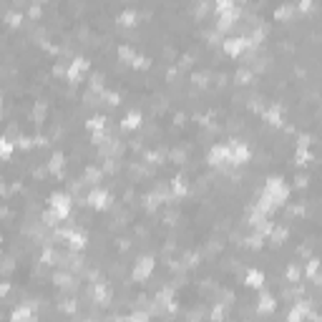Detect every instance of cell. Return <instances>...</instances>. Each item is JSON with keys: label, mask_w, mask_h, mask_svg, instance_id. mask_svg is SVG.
I'll use <instances>...</instances> for the list:
<instances>
[{"label": "cell", "mask_w": 322, "mask_h": 322, "mask_svg": "<svg viewBox=\"0 0 322 322\" xmlns=\"http://www.w3.org/2000/svg\"><path fill=\"white\" fill-rule=\"evenodd\" d=\"M149 66H151V61H149L146 55H139V53H136L134 61H131V68H136V71H146Z\"/></svg>", "instance_id": "d6a6232c"}, {"label": "cell", "mask_w": 322, "mask_h": 322, "mask_svg": "<svg viewBox=\"0 0 322 322\" xmlns=\"http://www.w3.org/2000/svg\"><path fill=\"white\" fill-rule=\"evenodd\" d=\"M297 186H300V189L307 186V177H297Z\"/></svg>", "instance_id": "9f6ffc18"}, {"label": "cell", "mask_w": 322, "mask_h": 322, "mask_svg": "<svg viewBox=\"0 0 322 322\" xmlns=\"http://www.w3.org/2000/svg\"><path fill=\"white\" fill-rule=\"evenodd\" d=\"M5 23H8L10 28H18V25L23 23V16H20V13H8V16H5Z\"/></svg>", "instance_id": "b9f144b4"}, {"label": "cell", "mask_w": 322, "mask_h": 322, "mask_svg": "<svg viewBox=\"0 0 322 322\" xmlns=\"http://www.w3.org/2000/svg\"><path fill=\"white\" fill-rule=\"evenodd\" d=\"M304 317H310V320H317V315L315 312H310V302H295V307L289 310V315H287V320L289 322H300V320H304Z\"/></svg>", "instance_id": "8fae6325"}, {"label": "cell", "mask_w": 322, "mask_h": 322, "mask_svg": "<svg viewBox=\"0 0 322 322\" xmlns=\"http://www.w3.org/2000/svg\"><path fill=\"white\" fill-rule=\"evenodd\" d=\"M234 3H242V5H244V3H247V0H234Z\"/></svg>", "instance_id": "6f0895ef"}, {"label": "cell", "mask_w": 322, "mask_h": 322, "mask_svg": "<svg viewBox=\"0 0 322 322\" xmlns=\"http://www.w3.org/2000/svg\"><path fill=\"white\" fill-rule=\"evenodd\" d=\"M317 269H320V262H317V259H310V265H307V277H312L315 282H320Z\"/></svg>", "instance_id": "60d3db41"}, {"label": "cell", "mask_w": 322, "mask_h": 322, "mask_svg": "<svg viewBox=\"0 0 322 322\" xmlns=\"http://www.w3.org/2000/svg\"><path fill=\"white\" fill-rule=\"evenodd\" d=\"M0 250H3V239H0Z\"/></svg>", "instance_id": "680465c9"}, {"label": "cell", "mask_w": 322, "mask_h": 322, "mask_svg": "<svg viewBox=\"0 0 322 322\" xmlns=\"http://www.w3.org/2000/svg\"><path fill=\"white\" fill-rule=\"evenodd\" d=\"M212 317H214V320H224V317H227L224 307H222V304H216V307H214V312H212Z\"/></svg>", "instance_id": "bcb514c9"}, {"label": "cell", "mask_w": 322, "mask_h": 322, "mask_svg": "<svg viewBox=\"0 0 322 322\" xmlns=\"http://www.w3.org/2000/svg\"><path fill=\"white\" fill-rule=\"evenodd\" d=\"M53 282H55L58 287H63V289H73V277H71L68 272H55V274H53Z\"/></svg>", "instance_id": "4316f807"}, {"label": "cell", "mask_w": 322, "mask_h": 322, "mask_svg": "<svg viewBox=\"0 0 322 322\" xmlns=\"http://www.w3.org/2000/svg\"><path fill=\"white\" fill-rule=\"evenodd\" d=\"M209 10H212V3H209V0H199V3L194 5V16H197V18H204Z\"/></svg>", "instance_id": "4dcf8cb0"}, {"label": "cell", "mask_w": 322, "mask_h": 322, "mask_svg": "<svg viewBox=\"0 0 322 322\" xmlns=\"http://www.w3.org/2000/svg\"><path fill=\"white\" fill-rule=\"evenodd\" d=\"M71 207H73V199H71V194H66V192H55V194H51V199H48V209L61 219H63L71 214Z\"/></svg>", "instance_id": "7a4b0ae2"}, {"label": "cell", "mask_w": 322, "mask_h": 322, "mask_svg": "<svg viewBox=\"0 0 322 322\" xmlns=\"http://www.w3.org/2000/svg\"><path fill=\"white\" fill-rule=\"evenodd\" d=\"M58 222H61V219H58L51 209H48V212H43V224H46V227H55Z\"/></svg>", "instance_id": "7bdbcfd3"}, {"label": "cell", "mask_w": 322, "mask_h": 322, "mask_svg": "<svg viewBox=\"0 0 322 322\" xmlns=\"http://www.w3.org/2000/svg\"><path fill=\"white\" fill-rule=\"evenodd\" d=\"M16 322H25V320H36V310L33 307H28V304H23V307H16L13 310V315H10Z\"/></svg>", "instance_id": "603a6c76"}, {"label": "cell", "mask_w": 322, "mask_h": 322, "mask_svg": "<svg viewBox=\"0 0 322 322\" xmlns=\"http://www.w3.org/2000/svg\"><path fill=\"white\" fill-rule=\"evenodd\" d=\"M119 58H121L126 66H131V61L136 58V51L131 48V46H119Z\"/></svg>", "instance_id": "f1b7e54d"}, {"label": "cell", "mask_w": 322, "mask_h": 322, "mask_svg": "<svg viewBox=\"0 0 322 322\" xmlns=\"http://www.w3.org/2000/svg\"><path fill=\"white\" fill-rule=\"evenodd\" d=\"M297 143H300V146H310V143H312V136H307V134H304V136H300Z\"/></svg>", "instance_id": "f907efd6"}, {"label": "cell", "mask_w": 322, "mask_h": 322, "mask_svg": "<svg viewBox=\"0 0 322 322\" xmlns=\"http://www.w3.org/2000/svg\"><path fill=\"white\" fill-rule=\"evenodd\" d=\"M13 151H16V143H13L8 136H0V159H10Z\"/></svg>", "instance_id": "83f0119b"}, {"label": "cell", "mask_w": 322, "mask_h": 322, "mask_svg": "<svg viewBox=\"0 0 322 322\" xmlns=\"http://www.w3.org/2000/svg\"><path fill=\"white\" fill-rule=\"evenodd\" d=\"M146 159H149L151 164H159V159H164V156H161L159 151H151V154H146Z\"/></svg>", "instance_id": "7dc6e473"}, {"label": "cell", "mask_w": 322, "mask_h": 322, "mask_svg": "<svg viewBox=\"0 0 322 322\" xmlns=\"http://www.w3.org/2000/svg\"><path fill=\"white\" fill-rule=\"evenodd\" d=\"M101 179H104V169H101V166H86V171H83V184L96 186Z\"/></svg>", "instance_id": "d6986e66"}, {"label": "cell", "mask_w": 322, "mask_h": 322, "mask_svg": "<svg viewBox=\"0 0 322 322\" xmlns=\"http://www.w3.org/2000/svg\"><path fill=\"white\" fill-rule=\"evenodd\" d=\"M171 159H174V161H184L186 154H184V151H171Z\"/></svg>", "instance_id": "816d5d0a"}, {"label": "cell", "mask_w": 322, "mask_h": 322, "mask_svg": "<svg viewBox=\"0 0 322 322\" xmlns=\"http://www.w3.org/2000/svg\"><path fill=\"white\" fill-rule=\"evenodd\" d=\"M101 91H104V76H101V73H93L91 76V93H96L101 98Z\"/></svg>", "instance_id": "f546056e"}, {"label": "cell", "mask_w": 322, "mask_h": 322, "mask_svg": "<svg viewBox=\"0 0 322 322\" xmlns=\"http://www.w3.org/2000/svg\"><path fill=\"white\" fill-rule=\"evenodd\" d=\"M156 302H159V304H166L171 312L177 310V304H174V289H171V287H161L159 295H156Z\"/></svg>", "instance_id": "ffe728a7"}, {"label": "cell", "mask_w": 322, "mask_h": 322, "mask_svg": "<svg viewBox=\"0 0 322 322\" xmlns=\"http://www.w3.org/2000/svg\"><path fill=\"white\" fill-rule=\"evenodd\" d=\"M207 161L212 166H227L232 164V156H229V146L227 143H214L209 154H207Z\"/></svg>", "instance_id": "ba28073f"}, {"label": "cell", "mask_w": 322, "mask_h": 322, "mask_svg": "<svg viewBox=\"0 0 322 322\" xmlns=\"http://www.w3.org/2000/svg\"><path fill=\"white\" fill-rule=\"evenodd\" d=\"M234 5H237L234 0H214V3H212L214 13H224V10H229V8H234Z\"/></svg>", "instance_id": "e575fe53"}, {"label": "cell", "mask_w": 322, "mask_h": 322, "mask_svg": "<svg viewBox=\"0 0 322 322\" xmlns=\"http://www.w3.org/2000/svg\"><path fill=\"white\" fill-rule=\"evenodd\" d=\"M53 73H55V76H63L66 68H63V66H55V68H53Z\"/></svg>", "instance_id": "11a10c76"}, {"label": "cell", "mask_w": 322, "mask_h": 322, "mask_svg": "<svg viewBox=\"0 0 322 322\" xmlns=\"http://www.w3.org/2000/svg\"><path fill=\"white\" fill-rule=\"evenodd\" d=\"M244 285L252 287V289H265V272L259 269H250L244 274Z\"/></svg>", "instance_id": "5bb4252c"}, {"label": "cell", "mask_w": 322, "mask_h": 322, "mask_svg": "<svg viewBox=\"0 0 322 322\" xmlns=\"http://www.w3.org/2000/svg\"><path fill=\"white\" fill-rule=\"evenodd\" d=\"M8 292H10V285L8 282H0V297H5Z\"/></svg>", "instance_id": "681fc988"}, {"label": "cell", "mask_w": 322, "mask_h": 322, "mask_svg": "<svg viewBox=\"0 0 322 322\" xmlns=\"http://www.w3.org/2000/svg\"><path fill=\"white\" fill-rule=\"evenodd\" d=\"M227 146H229L232 164H247V161L252 159V151H250V146H247L244 141H239V139H232Z\"/></svg>", "instance_id": "52a82bcc"}, {"label": "cell", "mask_w": 322, "mask_h": 322, "mask_svg": "<svg viewBox=\"0 0 322 322\" xmlns=\"http://www.w3.org/2000/svg\"><path fill=\"white\" fill-rule=\"evenodd\" d=\"M121 128L124 131H136V128H141V113L139 111H128L124 116V121H121Z\"/></svg>", "instance_id": "ac0fdd59"}, {"label": "cell", "mask_w": 322, "mask_h": 322, "mask_svg": "<svg viewBox=\"0 0 322 322\" xmlns=\"http://www.w3.org/2000/svg\"><path fill=\"white\" fill-rule=\"evenodd\" d=\"M86 204H89L91 209H96V212H106L111 204H113V199H111V194L106 192V189L93 186L91 192H89V197H86Z\"/></svg>", "instance_id": "3957f363"}, {"label": "cell", "mask_w": 322, "mask_h": 322, "mask_svg": "<svg viewBox=\"0 0 322 322\" xmlns=\"http://www.w3.org/2000/svg\"><path fill=\"white\" fill-rule=\"evenodd\" d=\"M46 111H48V108H46V104H40V101H38V104L33 106V121H36V124H40L43 119H46Z\"/></svg>", "instance_id": "74e56055"}, {"label": "cell", "mask_w": 322, "mask_h": 322, "mask_svg": "<svg viewBox=\"0 0 322 322\" xmlns=\"http://www.w3.org/2000/svg\"><path fill=\"white\" fill-rule=\"evenodd\" d=\"M154 267H156L154 257H149V254L139 257V259H136V265H134V272H131V277H134V282H146V280L151 277Z\"/></svg>", "instance_id": "5b68a950"}, {"label": "cell", "mask_w": 322, "mask_h": 322, "mask_svg": "<svg viewBox=\"0 0 322 322\" xmlns=\"http://www.w3.org/2000/svg\"><path fill=\"white\" fill-rule=\"evenodd\" d=\"M272 222H269V216H262V219H257V222H252V229H254V234H259V237H269V232H272Z\"/></svg>", "instance_id": "7402d4cb"}, {"label": "cell", "mask_w": 322, "mask_h": 322, "mask_svg": "<svg viewBox=\"0 0 322 322\" xmlns=\"http://www.w3.org/2000/svg\"><path fill=\"white\" fill-rule=\"evenodd\" d=\"M262 194H265L277 209L280 207H285V204L289 201V194H292V189H289V184L285 181V179H280V177H272V179H267V184H265V189H262Z\"/></svg>", "instance_id": "6da1fadb"}, {"label": "cell", "mask_w": 322, "mask_h": 322, "mask_svg": "<svg viewBox=\"0 0 322 322\" xmlns=\"http://www.w3.org/2000/svg\"><path fill=\"white\" fill-rule=\"evenodd\" d=\"M287 280H289V282H300V280H302L300 265H289V267H287Z\"/></svg>", "instance_id": "8d00e7d4"}, {"label": "cell", "mask_w": 322, "mask_h": 322, "mask_svg": "<svg viewBox=\"0 0 322 322\" xmlns=\"http://www.w3.org/2000/svg\"><path fill=\"white\" fill-rule=\"evenodd\" d=\"M86 128H89L91 134H101V131L106 128V116H91V119L86 121Z\"/></svg>", "instance_id": "cb8c5ba5"}, {"label": "cell", "mask_w": 322, "mask_h": 322, "mask_svg": "<svg viewBox=\"0 0 322 322\" xmlns=\"http://www.w3.org/2000/svg\"><path fill=\"white\" fill-rule=\"evenodd\" d=\"M262 292V289H259ZM257 310L262 312V315H272L274 310H277V300L269 295V292H262L259 295V302H257Z\"/></svg>", "instance_id": "4fadbf2b"}, {"label": "cell", "mask_w": 322, "mask_h": 322, "mask_svg": "<svg viewBox=\"0 0 322 322\" xmlns=\"http://www.w3.org/2000/svg\"><path fill=\"white\" fill-rule=\"evenodd\" d=\"M55 259H58V254H55L53 250H46V252L40 254V262H43V265H55Z\"/></svg>", "instance_id": "ee69618b"}, {"label": "cell", "mask_w": 322, "mask_h": 322, "mask_svg": "<svg viewBox=\"0 0 322 322\" xmlns=\"http://www.w3.org/2000/svg\"><path fill=\"white\" fill-rule=\"evenodd\" d=\"M131 317H134V320H149V315H146V312H134Z\"/></svg>", "instance_id": "db71d44e"}, {"label": "cell", "mask_w": 322, "mask_h": 322, "mask_svg": "<svg viewBox=\"0 0 322 322\" xmlns=\"http://www.w3.org/2000/svg\"><path fill=\"white\" fill-rule=\"evenodd\" d=\"M33 141H36V139H31V136H16V141H13V143H16L18 149L28 151V149H33Z\"/></svg>", "instance_id": "f35d334b"}, {"label": "cell", "mask_w": 322, "mask_h": 322, "mask_svg": "<svg viewBox=\"0 0 322 322\" xmlns=\"http://www.w3.org/2000/svg\"><path fill=\"white\" fill-rule=\"evenodd\" d=\"M222 51H224L227 55H232V58H239V55H244L247 51H250V38H247V36L227 38V40L222 43Z\"/></svg>", "instance_id": "8992f818"}, {"label": "cell", "mask_w": 322, "mask_h": 322, "mask_svg": "<svg viewBox=\"0 0 322 322\" xmlns=\"http://www.w3.org/2000/svg\"><path fill=\"white\" fill-rule=\"evenodd\" d=\"M194 83H207V73H194Z\"/></svg>", "instance_id": "c3c4849f"}, {"label": "cell", "mask_w": 322, "mask_h": 322, "mask_svg": "<svg viewBox=\"0 0 322 322\" xmlns=\"http://www.w3.org/2000/svg\"><path fill=\"white\" fill-rule=\"evenodd\" d=\"M259 113H262V119H265L269 126H274V128H280V126L285 124V121H282V119H285V111H282L280 104H272V106H267V108H262Z\"/></svg>", "instance_id": "30bf717a"}, {"label": "cell", "mask_w": 322, "mask_h": 322, "mask_svg": "<svg viewBox=\"0 0 322 322\" xmlns=\"http://www.w3.org/2000/svg\"><path fill=\"white\" fill-rule=\"evenodd\" d=\"M287 237H289V229H287V227H272V232H269L272 244H285Z\"/></svg>", "instance_id": "484cf974"}, {"label": "cell", "mask_w": 322, "mask_h": 322, "mask_svg": "<svg viewBox=\"0 0 322 322\" xmlns=\"http://www.w3.org/2000/svg\"><path fill=\"white\" fill-rule=\"evenodd\" d=\"M234 78H237V83H252L254 73H252L250 68H239V71H237V76H234Z\"/></svg>", "instance_id": "836d02e7"}, {"label": "cell", "mask_w": 322, "mask_h": 322, "mask_svg": "<svg viewBox=\"0 0 322 322\" xmlns=\"http://www.w3.org/2000/svg\"><path fill=\"white\" fill-rule=\"evenodd\" d=\"M91 297H93V302H98V304H108V302H111V287H108L106 282H96V285L91 287Z\"/></svg>", "instance_id": "7c38bea8"}, {"label": "cell", "mask_w": 322, "mask_h": 322, "mask_svg": "<svg viewBox=\"0 0 322 322\" xmlns=\"http://www.w3.org/2000/svg\"><path fill=\"white\" fill-rule=\"evenodd\" d=\"M295 13H297V8L295 5H280V8H277L274 10V20H292V18H295Z\"/></svg>", "instance_id": "d4e9b609"}, {"label": "cell", "mask_w": 322, "mask_h": 322, "mask_svg": "<svg viewBox=\"0 0 322 322\" xmlns=\"http://www.w3.org/2000/svg\"><path fill=\"white\" fill-rule=\"evenodd\" d=\"M242 18V10L234 5V8H229V10H224V13H216V33H227V31H232L234 25H237V20Z\"/></svg>", "instance_id": "277c9868"}, {"label": "cell", "mask_w": 322, "mask_h": 322, "mask_svg": "<svg viewBox=\"0 0 322 322\" xmlns=\"http://www.w3.org/2000/svg\"><path fill=\"white\" fill-rule=\"evenodd\" d=\"M262 244H265V237H259V234H252V237L247 239V247H250V250H262Z\"/></svg>", "instance_id": "ab89813d"}, {"label": "cell", "mask_w": 322, "mask_h": 322, "mask_svg": "<svg viewBox=\"0 0 322 322\" xmlns=\"http://www.w3.org/2000/svg\"><path fill=\"white\" fill-rule=\"evenodd\" d=\"M63 166H66V156L61 154V151H55L51 159H48V171L51 174H55V177H61V174H63Z\"/></svg>", "instance_id": "2e32d148"}, {"label": "cell", "mask_w": 322, "mask_h": 322, "mask_svg": "<svg viewBox=\"0 0 322 322\" xmlns=\"http://www.w3.org/2000/svg\"><path fill=\"white\" fill-rule=\"evenodd\" d=\"M312 5H315V0H300L295 8H297L300 13H307V10H312Z\"/></svg>", "instance_id": "f6af8a7d"}, {"label": "cell", "mask_w": 322, "mask_h": 322, "mask_svg": "<svg viewBox=\"0 0 322 322\" xmlns=\"http://www.w3.org/2000/svg\"><path fill=\"white\" fill-rule=\"evenodd\" d=\"M101 101H106L108 106H119L121 98H119V93H116V91H106L104 89V91H101Z\"/></svg>", "instance_id": "1f68e13d"}, {"label": "cell", "mask_w": 322, "mask_h": 322, "mask_svg": "<svg viewBox=\"0 0 322 322\" xmlns=\"http://www.w3.org/2000/svg\"><path fill=\"white\" fill-rule=\"evenodd\" d=\"M38 16H40V5H33L31 8V18H38Z\"/></svg>", "instance_id": "f5cc1de1"}, {"label": "cell", "mask_w": 322, "mask_h": 322, "mask_svg": "<svg viewBox=\"0 0 322 322\" xmlns=\"http://www.w3.org/2000/svg\"><path fill=\"white\" fill-rule=\"evenodd\" d=\"M0 106H3V101H0Z\"/></svg>", "instance_id": "91938a15"}, {"label": "cell", "mask_w": 322, "mask_h": 322, "mask_svg": "<svg viewBox=\"0 0 322 322\" xmlns=\"http://www.w3.org/2000/svg\"><path fill=\"white\" fill-rule=\"evenodd\" d=\"M171 199H179V197H186L189 194V184H186V179L184 177H174L171 179Z\"/></svg>", "instance_id": "9a60e30c"}, {"label": "cell", "mask_w": 322, "mask_h": 322, "mask_svg": "<svg viewBox=\"0 0 322 322\" xmlns=\"http://www.w3.org/2000/svg\"><path fill=\"white\" fill-rule=\"evenodd\" d=\"M91 68V61L89 58H73L71 61V66L66 68V78L71 81V83H78L81 78H83V73Z\"/></svg>", "instance_id": "9c48e42d"}, {"label": "cell", "mask_w": 322, "mask_h": 322, "mask_svg": "<svg viewBox=\"0 0 322 322\" xmlns=\"http://www.w3.org/2000/svg\"><path fill=\"white\" fill-rule=\"evenodd\" d=\"M136 23H139V13H136L134 8L119 13V25H121V28H134Z\"/></svg>", "instance_id": "44dd1931"}, {"label": "cell", "mask_w": 322, "mask_h": 322, "mask_svg": "<svg viewBox=\"0 0 322 322\" xmlns=\"http://www.w3.org/2000/svg\"><path fill=\"white\" fill-rule=\"evenodd\" d=\"M66 239H68V244H71V252H81L83 247H86V234H83V232H71V229H68Z\"/></svg>", "instance_id": "e0dca14e"}, {"label": "cell", "mask_w": 322, "mask_h": 322, "mask_svg": "<svg viewBox=\"0 0 322 322\" xmlns=\"http://www.w3.org/2000/svg\"><path fill=\"white\" fill-rule=\"evenodd\" d=\"M295 159H297V164H302V166H304V164H310V161H312V154L307 151V146H300Z\"/></svg>", "instance_id": "d590c367"}]
</instances>
